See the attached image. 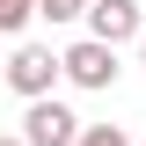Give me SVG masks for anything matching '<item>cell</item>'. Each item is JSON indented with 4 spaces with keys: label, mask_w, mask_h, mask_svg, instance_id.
Listing matches in <instances>:
<instances>
[{
    "label": "cell",
    "mask_w": 146,
    "mask_h": 146,
    "mask_svg": "<svg viewBox=\"0 0 146 146\" xmlns=\"http://www.w3.org/2000/svg\"><path fill=\"white\" fill-rule=\"evenodd\" d=\"M15 139H22V146H73V139H80V117L44 95V102L22 110V131H15Z\"/></svg>",
    "instance_id": "cell-4"
},
{
    "label": "cell",
    "mask_w": 146,
    "mask_h": 146,
    "mask_svg": "<svg viewBox=\"0 0 146 146\" xmlns=\"http://www.w3.org/2000/svg\"><path fill=\"white\" fill-rule=\"evenodd\" d=\"M0 146H22V139H15V131H0Z\"/></svg>",
    "instance_id": "cell-8"
},
{
    "label": "cell",
    "mask_w": 146,
    "mask_h": 146,
    "mask_svg": "<svg viewBox=\"0 0 146 146\" xmlns=\"http://www.w3.org/2000/svg\"><path fill=\"white\" fill-rule=\"evenodd\" d=\"M7 88H15L22 102H44V95L58 88V51H51V44H15V58H7Z\"/></svg>",
    "instance_id": "cell-2"
},
{
    "label": "cell",
    "mask_w": 146,
    "mask_h": 146,
    "mask_svg": "<svg viewBox=\"0 0 146 146\" xmlns=\"http://www.w3.org/2000/svg\"><path fill=\"white\" fill-rule=\"evenodd\" d=\"M58 80H73V88H88V95L117 88V51H110V44H95V36H80V44H66V51H58Z\"/></svg>",
    "instance_id": "cell-1"
},
{
    "label": "cell",
    "mask_w": 146,
    "mask_h": 146,
    "mask_svg": "<svg viewBox=\"0 0 146 146\" xmlns=\"http://www.w3.org/2000/svg\"><path fill=\"white\" fill-rule=\"evenodd\" d=\"M139 29H146V7L139 0H88V36L95 44H139Z\"/></svg>",
    "instance_id": "cell-3"
},
{
    "label": "cell",
    "mask_w": 146,
    "mask_h": 146,
    "mask_svg": "<svg viewBox=\"0 0 146 146\" xmlns=\"http://www.w3.org/2000/svg\"><path fill=\"white\" fill-rule=\"evenodd\" d=\"M73 146H131V139H124V124H80Z\"/></svg>",
    "instance_id": "cell-6"
},
{
    "label": "cell",
    "mask_w": 146,
    "mask_h": 146,
    "mask_svg": "<svg viewBox=\"0 0 146 146\" xmlns=\"http://www.w3.org/2000/svg\"><path fill=\"white\" fill-rule=\"evenodd\" d=\"M36 15H44V22H80L88 0H36Z\"/></svg>",
    "instance_id": "cell-7"
},
{
    "label": "cell",
    "mask_w": 146,
    "mask_h": 146,
    "mask_svg": "<svg viewBox=\"0 0 146 146\" xmlns=\"http://www.w3.org/2000/svg\"><path fill=\"white\" fill-rule=\"evenodd\" d=\"M29 15H36V0H0V36L29 29Z\"/></svg>",
    "instance_id": "cell-5"
},
{
    "label": "cell",
    "mask_w": 146,
    "mask_h": 146,
    "mask_svg": "<svg viewBox=\"0 0 146 146\" xmlns=\"http://www.w3.org/2000/svg\"><path fill=\"white\" fill-rule=\"evenodd\" d=\"M139 58H146V29H139Z\"/></svg>",
    "instance_id": "cell-9"
}]
</instances>
